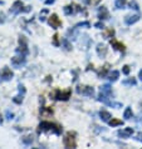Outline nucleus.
<instances>
[{
	"label": "nucleus",
	"mask_w": 142,
	"mask_h": 149,
	"mask_svg": "<svg viewBox=\"0 0 142 149\" xmlns=\"http://www.w3.org/2000/svg\"><path fill=\"white\" fill-rule=\"evenodd\" d=\"M76 28H87V29H88V28H91V23L89 22H83V23H78L77 24V25H76Z\"/></svg>",
	"instance_id": "28"
},
{
	"label": "nucleus",
	"mask_w": 142,
	"mask_h": 149,
	"mask_svg": "<svg viewBox=\"0 0 142 149\" xmlns=\"http://www.w3.org/2000/svg\"><path fill=\"white\" fill-rule=\"evenodd\" d=\"M23 143L25 144V146H32V143H33V135H25V136H23Z\"/></svg>",
	"instance_id": "26"
},
{
	"label": "nucleus",
	"mask_w": 142,
	"mask_h": 149,
	"mask_svg": "<svg viewBox=\"0 0 142 149\" xmlns=\"http://www.w3.org/2000/svg\"><path fill=\"white\" fill-rule=\"evenodd\" d=\"M6 115H8V119H13V117H14L13 113H10V111H8Z\"/></svg>",
	"instance_id": "39"
},
{
	"label": "nucleus",
	"mask_w": 142,
	"mask_h": 149,
	"mask_svg": "<svg viewBox=\"0 0 142 149\" xmlns=\"http://www.w3.org/2000/svg\"><path fill=\"white\" fill-rule=\"evenodd\" d=\"M62 45H63L64 50H67V52H70V50H72V44L69 43V40L67 39V38L62 39Z\"/></svg>",
	"instance_id": "20"
},
{
	"label": "nucleus",
	"mask_w": 142,
	"mask_h": 149,
	"mask_svg": "<svg viewBox=\"0 0 142 149\" xmlns=\"http://www.w3.org/2000/svg\"><path fill=\"white\" fill-rule=\"evenodd\" d=\"M101 93L104 94V95H108V97H111L112 95V88L110 84H104L101 86Z\"/></svg>",
	"instance_id": "17"
},
{
	"label": "nucleus",
	"mask_w": 142,
	"mask_h": 149,
	"mask_svg": "<svg viewBox=\"0 0 142 149\" xmlns=\"http://www.w3.org/2000/svg\"><path fill=\"white\" fill-rule=\"evenodd\" d=\"M126 4H127V0H116L115 6L117 9H124V8H126Z\"/></svg>",
	"instance_id": "22"
},
{
	"label": "nucleus",
	"mask_w": 142,
	"mask_h": 149,
	"mask_svg": "<svg viewBox=\"0 0 142 149\" xmlns=\"http://www.w3.org/2000/svg\"><path fill=\"white\" fill-rule=\"evenodd\" d=\"M70 95H72V90H70V89H67V90H64V92L57 89L56 92H54V99H56V100H63V102H65V100H68V99L70 98Z\"/></svg>",
	"instance_id": "4"
},
{
	"label": "nucleus",
	"mask_w": 142,
	"mask_h": 149,
	"mask_svg": "<svg viewBox=\"0 0 142 149\" xmlns=\"http://www.w3.org/2000/svg\"><path fill=\"white\" fill-rule=\"evenodd\" d=\"M118 77H120L118 70H112V72L110 73V75H108V79H110L111 81H116L117 79H118Z\"/></svg>",
	"instance_id": "21"
},
{
	"label": "nucleus",
	"mask_w": 142,
	"mask_h": 149,
	"mask_svg": "<svg viewBox=\"0 0 142 149\" xmlns=\"http://www.w3.org/2000/svg\"><path fill=\"white\" fill-rule=\"evenodd\" d=\"M103 35H104V38L106 39H111V38H113V35H115V30L112 28H110V29H107V30L103 33Z\"/></svg>",
	"instance_id": "25"
},
{
	"label": "nucleus",
	"mask_w": 142,
	"mask_h": 149,
	"mask_svg": "<svg viewBox=\"0 0 142 149\" xmlns=\"http://www.w3.org/2000/svg\"><path fill=\"white\" fill-rule=\"evenodd\" d=\"M111 45L116 49L117 52L123 53L124 50H126V47H124V44H122L121 41H117V40H115V39H112V40H111Z\"/></svg>",
	"instance_id": "14"
},
{
	"label": "nucleus",
	"mask_w": 142,
	"mask_h": 149,
	"mask_svg": "<svg viewBox=\"0 0 142 149\" xmlns=\"http://www.w3.org/2000/svg\"><path fill=\"white\" fill-rule=\"evenodd\" d=\"M16 52H18L19 54H23V55H27L29 53L27 39L24 38V36H20V39H19V48H16Z\"/></svg>",
	"instance_id": "7"
},
{
	"label": "nucleus",
	"mask_w": 142,
	"mask_h": 149,
	"mask_svg": "<svg viewBox=\"0 0 142 149\" xmlns=\"http://www.w3.org/2000/svg\"><path fill=\"white\" fill-rule=\"evenodd\" d=\"M135 139L142 143V132H140V133H137V134H136V138H135Z\"/></svg>",
	"instance_id": "35"
},
{
	"label": "nucleus",
	"mask_w": 142,
	"mask_h": 149,
	"mask_svg": "<svg viewBox=\"0 0 142 149\" xmlns=\"http://www.w3.org/2000/svg\"><path fill=\"white\" fill-rule=\"evenodd\" d=\"M47 13H48V10H47V9H44V10H43V11H41V13H40V18H39V19H40V22H44V20H45L44 15L47 14Z\"/></svg>",
	"instance_id": "33"
},
{
	"label": "nucleus",
	"mask_w": 142,
	"mask_h": 149,
	"mask_svg": "<svg viewBox=\"0 0 142 149\" xmlns=\"http://www.w3.org/2000/svg\"><path fill=\"white\" fill-rule=\"evenodd\" d=\"M135 133V130H133V128L131 127H127V128H123V129H120L117 132V134L121 138H129V136H132V134Z\"/></svg>",
	"instance_id": "10"
},
{
	"label": "nucleus",
	"mask_w": 142,
	"mask_h": 149,
	"mask_svg": "<svg viewBox=\"0 0 142 149\" xmlns=\"http://www.w3.org/2000/svg\"><path fill=\"white\" fill-rule=\"evenodd\" d=\"M81 10H82V8L79 6V5H76V4L65 5V6L63 8V11H64L65 15H72V14L76 13V11H81Z\"/></svg>",
	"instance_id": "9"
},
{
	"label": "nucleus",
	"mask_w": 142,
	"mask_h": 149,
	"mask_svg": "<svg viewBox=\"0 0 142 149\" xmlns=\"http://www.w3.org/2000/svg\"><path fill=\"white\" fill-rule=\"evenodd\" d=\"M98 18L101 20H107L110 19V13H108L107 8L106 6H101L98 9Z\"/></svg>",
	"instance_id": "12"
},
{
	"label": "nucleus",
	"mask_w": 142,
	"mask_h": 149,
	"mask_svg": "<svg viewBox=\"0 0 142 149\" xmlns=\"http://www.w3.org/2000/svg\"><path fill=\"white\" fill-rule=\"evenodd\" d=\"M40 114L43 117H51L53 115V109L52 108H47V107H41L40 108Z\"/></svg>",
	"instance_id": "18"
},
{
	"label": "nucleus",
	"mask_w": 142,
	"mask_h": 149,
	"mask_svg": "<svg viewBox=\"0 0 142 149\" xmlns=\"http://www.w3.org/2000/svg\"><path fill=\"white\" fill-rule=\"evenodd\" d=\"M108 69H110V64H106L103 67V69L101 70V72H98V78H104L106 77V74L108 72Z\"/></svg>",
	"instance_id": "27"
},
{
	"label": "nucleus",
	"mask_w": 142,
	"mask_h": 149,
	"mask_svg": "<svg viewBox=\"0 0 142 149\" xmlns=\"http://www.w3.org/2000/svg\"><path fill=\"white\" fill-rule=\"evenodd\" d=\"M123 118L126 119V120H129L131 118H133V111H132V109L129 108V107L124 109V111H123Z\"/></svg>",
	"instance_id": "19"
},
{
	"label": "nucleus",
	"mask_w": 142,
	"mask_h": 149,
	"mask_svg": "<svg viewBox=\"0 0 142 149\" xmlns=\"http://www.w3.org/2000/svg\"><path fill=\"white\" fill-rule=\"evenodd\" d=\"M94 26L97 28V29H102V28H104V25H103V23H102V22L96 23V24H94Z\"/></svg>",
	"instance_id": "36"
},
{
	"label": "nucleus",
	"mask_w": 142,
	"mask_h": 149,
	"mask_svg": "<svg viewBox=\"0 0 142 149\" xmlns=\"http://www.w3.org/2000/svg\"><path fill=\"white\" fill-rule=\"evenodd\" d=\"M13 77H14L13 72H11L9 68H6V67L1 70V73H0V78H1L3 80H10Z\"/></svg>",
	"instance_id": "11"
},
{
	"label": "nucleus",
	"mask_w": 142,
	"mask_h": 149,
	"mask_svg": "<svg viewBox=\"0 0 142 149\" xmlns=\"http://www.w3.org/2000/svg\"><path fill=\"white\" fill-rule=\"evenodd\" d=\"M108 124H110L111 127H117V125H122L123 122L121 120V119H117V118H112L110 122H108Z\"/></svg>",
	"instance_id": "24"
},
{
	"label": "nucleus",
	"mask_w": 142,
	"mask_h": 149,
	"mask_svg": "<svg viewBox=\"0 0 142 149\" xmlns=\"http://www.w3.org/2000/svg\"><path fill=\"white\" fill-rule=\"evenodd\" d=\"M38 130L39 132H52V133L57 135L62 134V127L52 122H41L38 127Z\"/></svg>",
	"instance_id": "1"
},
{
	"label": "nucleus",
	"mask_w": 142,
	"mask_h": 149,
	"mask_svg": "<svg viewBox=\"0 0 142 149\" xmlns=\"http://www.w3.org/2000/svg\"><path fill=\"white\" fill-rule=\"evenodd\" d=\"M53 45H56V47H59V36L58 34H56L53 36Z\"/></svg>",
	"instance_id": "30"
},
{
	"label": "nucleus",
	"mask_w": 142,
	"mask_h": 149,
	"mask_svg": "<svg viewBox=\"0 0 142 149\" xmlns=\"http://www.w3.org/2000/svg\"><path fill=\"white\" fill-rule=\"evenodd\" d=\"M77 93L86 95V97H93L94 95V88L89 85H78L77 86Z\"/></svg>",
	"instance_id": "5"
},
{
	"label": "nucleus",
	"mask_w": 142,
	"mask_h": 149,
	"mask_svg": "<svg viewBox=\"0 0 142 149\" xmlns=\"http://www.w3.org/2000/svg\"><path fill=\"white\" fill-rule=\"evenodd\" d=\"M32 6H24V4L20 1V0H16V1L13 4V6H11L10 11L14 14H19L22 13V11H24V13H28V11H30Z\"/></svg>",
	"instance_id": "3"
},
{
	"label": "nucleus",
	"mask_w": 142,
	"mask_h": 149,
	"mask_svg": "<svg viewBox=\"0 0 142 149\" xmlns=\"http://www.w3.org/2000/svg\"><path fill=\"white\" fill-rule=\"evenodd\" d=\"M136 122H137V124H138V125H142V113H140L138 115H137Z\"/></svg>",
	"instance_id": "34"
},
{
	"label": "nucleus",
	"mask_w": 142,
	"mask_h": 149,
	"mask_svg": "<svg viewBox=\"0 0 142 149\" xmlns=\"http://www.w3.org/2000/svg\"><path fill=\"white\" fill-rule=\"evenodd\" d=\"M27 63V58L25 55H19V56H14V58H11V65H13L14 68L16 69H19V68H22L23 65H25Z\"/></svg>",
	"instance_id": "6"
},
{
	"label": "nucleus",
	"mask_w": 142,
	"mask_h": 149,
	"mask_svg": "<svg viewBox=\"0 0 142 149\" xmlns=\"http://www.w3.org/2000/svg\"><path fill=\"white\" fill-rule=\"evenodd\" d=\"M0 124H3V118H1V115H0Z\"/></svg>",
	"instance_id": "41"
},
{
	"label": "nucleus",
	"mask_w": 142,
	"mask_h": 149,
	"mask_svg": "<svg viewBox=\"0 0 142 149\" xmlns=\"http://www.w3.org/2000/svg\"><path fill=\"white\" fill-rule=\"evenodd\" d=\"M129 6H131V9L140 10V8H138V5H137V3H136V1H131V3H129Z\"/></svg>",
	"instance_id": "32"
},
{
	"label": "nucleus",
	"mask_w": 142,
	"mask_h": 149,
	"mask_svg": "<svg viewBox=\"0 0 142 149\" xmlns=\"http://www.w3.org/2000/svg\"><path fill=\"white\" fill-rule=\"evenodd\" d=\"M48 24L53 29H58V28L62 26V20L58 18L57 14H52L51 16H49V19H48Z\"/></svg>",
	"instance_id": "8"
},
{
	"label": "nucleus",
	"mask_w": 142,
	"mask_h": 149,
	"mask_svg": "<svg viewBox=\"0 0 142 149\" xmlns=\"http://www.w3.org/2000/svg\"><path fill=\"white\" fill-rule=\"evenodd\" d=\"M64 147L65 148H77V142H76V133L73 132H68L63 139Z\"/></svg>",
	"instance_id": "2"
},
{
	"label": "nucleus",
	"mask_w": 142,
	"mask_h": 149,
	"mask_svg": "<svg viewBox=\"0 0 142 149\" xmlns=\"http://www.w3.org/2000/svg\"><path fill=\"white\" fill-rule=\"evenodd\" d=\"M138 77H140V79L142 80V70H140V72H138Z\"/></svg>",
	"instance_id": "40"
},
{
	"label": "nucleus",
	"mask_w": 142,
	"mask_h": 149,
	"mask_svg": "<svg viewBox=\"0 0 142 149\" xmlns=\"http://www.w3.org/2000/svg\"><path fill=\"white\" fill-rule=\"evenodd\" d=\"M141 16L138 14H136V15H127L126 18H124V23L127 24V25H132V24H135L137 23L140 20Z\"/></svg>",
	"instance_id": "13"
},
{
	"label": "nucleus",
	"mask_w": 142,
	"mask_h": 149,
	"mask_svg": "<svg viewBox=\"0 0 142 149\" xmlns=\"http://www.w3.org/2000/svg\"><path fill=\"white\" fill-rule=\"evenodd\" d=\"M99 117H101V119L103 122H107V123L112 119L111 113H110V111H107V110H101V111H99Z\"/></svg>",
	"instance_id": "16"
},
{
	"label": "nucleus",
	"mask_w": 142,
	"mask_h": 149,
	"mask_svg": "<svg viewBox=\"0 0 142 149\" xmlns=\"http://www.w3.org/2000/svg\"><path fill=\"white\" fill-rule=\"evenodd\" d=\"M136 79L135 78H128V79H126V80H123L122 81V84L124 85V86H132V85H136Z\"/></svg>",
	"instance_id": "23"
},
{
	"label": "nucleus",
	"mask_w": 142,
	"mask_h": 149,
	"mask_svg": "<svg viewBox=\"0 0 142 149\" xmlns=\"http://www.w3.org/2000/svg\"><path fill=\"white\" fill-rule=\"evenodd\" d=\"M129 72H131V69H129V67H128V65H124V67L122 68V73L124 74V75H128V74H129Z\"/></svg>",
	"instance_id": "31"
},
{
	"label": "nucleus",
	"mask_w": 142,
	"mask_h": 149,
	"mask_svg": "<svg viewBox=\"0 0 142 149\" xmlns=\"http://www.w3.org/2000/svg\"><path fill=\"white\" fill-rule=\"evenodd\" d=\"M97 54L101 56V58H104L107 55V52H108V49H107V47L104 44H102V43H99V44H97Z\"/></svg>",
	"instance_id": "15"
},
{
	"label": "nucleus",
	"mask_w": 142,
	"mask_h": 149,
	"mask_svg": "<svg viewBox=\"0 0 142 149\" xmlns=\"http://www.w3.org/2000/svg\"><path fill=\"white\" fill-rule=\"evenodd\" d=\"M54 1H56V0H45V4H47V5H52V4H54Z\"/></svg>",
	"instance_id": "38"
},
{
	"label": "nucleus",
	"mask_w": 142,
	"mask_h": 149,
	"mask_svg": "<svg viewBox=\"0 0 142 149\" xmlns=\"http://www.w3.org/2000/svg\"><path fill=\"white\" fill-rule=\"evenodd\" d=\"M0 22H1V20H0Z\"/></svg>",
	"instance_id": "42"
},
{
	"label": "nucleus",
	"mask_w": 142,
	"mask_h": 149,
	"mask_svg": "<svg viewBox=\"0 0 142 149\" xmlns=\"http://www.w3.org/2000/svg\"><path fill=\"white\" fill-rule=\"evenodd\" d=\"M19 92H20V94H25V88H24V85H19Z\"/></svg>",
	"instance_id": "37"
},
{
	"label": "nucleus",
	"mask_w": 142,
	"mask_h": 149,
	"mask_svg": "<svg viewBox=\"0 0 142 149\" xmlns=\"http://www.w3.org/2000/svg\"><path fill=\"white\" fill-rule=\"evenodd\" d=\"M13 102L16 103V104H22V103H23V94H22V95H16V97H14Z\"/></svg>",
	"instance_id": "29"
}]
</instances>
